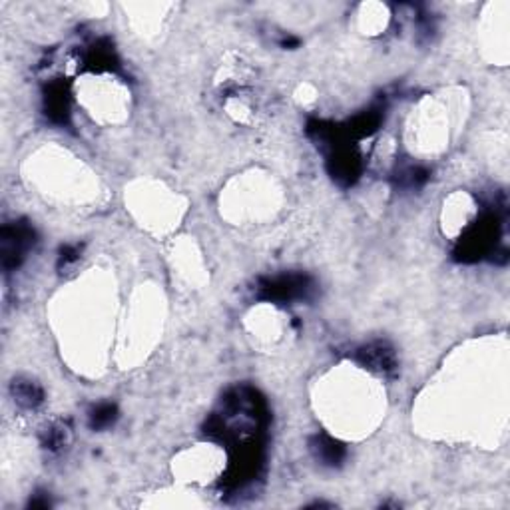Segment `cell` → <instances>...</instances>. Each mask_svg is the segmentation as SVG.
<instances>
[{"label": "cell", "instance_id": "6da1fadb", "mask_svg": "<svg viewBox=\"0 0 510 510\" xmlns=\"http://www.w3.org/2000/svg\"><path fill=\"white\" fill-rule=\"evenodd\" d=\"M313 451H315L317 458H321L327 464H337L343 458V447L327 437H317Z\"/></svg>", "mask_w": 510, "mask_h": 510}, {"label": "cell", "instance_id": "7a4b0ae2", "mask_svg": "<svg viewBox=\"0 0 510 510\" xmlns=\"http://www.w3.org/2000/svg\"><path fill=\"white\" fill-rule=\"evenodd\" d=\"M361 355H363V363L369 365V367H375V369L389 371L391 369V365H393V355H391V351L385 349L383 345L367 347Z\"/></svg>", "mask_w": 510, "mask_h": 510}, {"label": "cell", "instance_id": "3957f363", "mask_svg": "<svg viewBox=\"0 0 510 510\" xmlns=\"http://www.w3.org/2000/svg\"><path fill=\"white\" fill-rule=\"evenodd\" d=\"M90 419H92V426L94 429H104L108 424H112L114 419H116V406L110 405V403L96 406Z\"/></svg>", "mask_w": 510, "mask_h": 510}]
</instances>
